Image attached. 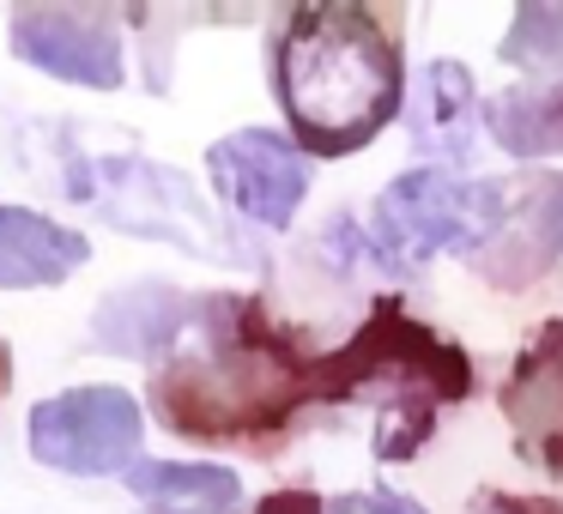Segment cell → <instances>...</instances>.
<instances>
[{"mask_svg": "<svg viewBox=\"0 0 563 514\" xmlns=\"http://www.w3.org/2000/svg\"><path fill=\"white\" fill-rule=\"evenodd\" d=\"M31 454L55 472L103 478L134 466L140 454V405L122 388H74L31 412Z\"/></svg>", "mask_w": 563, "mask_h": 514, "instance_id": "obj_6", "label": "cell"}, {"mask_svg": "<svg viewBox=\"0 0 563 514\" xmlns=\"http://www.w3.org/2000/svg\"><path fill=\"white\" fill-rule=\"evenodd\" d=\"M91 260L86 236L62 231L55 219L25 206H0V284L7 291H37V284H62Z\"/></svg>", "mask_w": 563, "mask_h": 514, "instance_id": "obj_12", "label": "cell"}, {"mask_svg": "<svg viewBox=\"0 0 563 514\" xmlns=\"http://www.w3.org/2000/svg\"><path fill=\"white\" fill-rule=\"evenodd\" d=\"M509 219V182H473L461 170H406L376 200V260L418 272L430 255H485Z\"/></svg>", "mask_w": 563, "mask_h": 514, "instance_id": "obj_4", "label": "cell"}, {"mask_svg": "<svg viewBox=\"0 0 563 514\" xmlns=\"http://www.w3.org/2000/svg\"><path fill=\"white\" fill-rule=\"evenodd\" d=\"M497 412L509 424V442L533 472L563 484V315L527 333L509 376L497 388Z\"/></svg>", "mask_w": 563, "mask_h": 514, "instance_id": "obj_7", "label": "cell"}, {"mask_svg": "<svg viewBox=\"0 0 563 514\" xmlns=\"http://www.w3.org/2000/svg\"><path fill=\"white\" fill-rule=\"evenodd\" d=\"M188 291H170V284H134V291H115L110 303L91 321V339L98 351H122V357H158L170 345V333L183 327Z\"/></svg>", "mask_w": 563, "mask_h": 514, "instance_id": "obj_14", "label": "cell"}, {"mask_svg": "<svg viewBox=\"0 0 563 514\" xmlns=\"http://www.w3.org/2000/svg\"><path fill=\"white\" fill-rule=\"evenodd\" d=\"M207 170L219 200H231L243 219L267 224V231H285L309 194V158L291 146V134H273V127L224 134L207 152Z\"/></svg>", "mask_w": 563, "mask_h": 514, "instance_id": "obj_8", "label": "cell"}, {"mask_svg": "<svg viewBox=\"0 0 563 514\" xmlns=\"http://www.w3.org/2000/svg\"><path fill=\"white\" fill-rule=\"evenodd\" d=\"M309 339L267 309V297H195L183 327L152 357V405L188 442L273 448L316 405Z\"/></svg>", "mask_w": 563, "mask_h": 514, "instance_id": "obj_1", "label": "cell"}, {"mask_svg": "<svg viewBox=\"0 0 563 514\" xmlns=\"http://www.w3.org/2000/svg\"><path fill=\"white\" fill-rule=\"evenodd\" d=\"M273 98L303 158H352L406 110V37L388 7H291L273 31Z\"/></svg>", "mask_w": 563, "mask_h": 514, "instance_id": "obj_2", "label": "cell"}, {"mask_svg": "<svg viewBox=\"0 0 563 514\" xmlns=\"http://www.w3.org/2000/svg\"><path fill=\"white\" fill-rule=\"evenodd\" d=\"M473 393V357L461 339L424 327L400 297H376L357 333L316 364V405H369L376 436L369 454L382 466L412 460L449 405Z\"/></svg>", "mask_w": 563, "mask_h": 514, "instance_id": "obj_3", "label": "cell"}, {"mask_svg": "<svg viewBox=\"0 0 563 514\" xmlns=\"http://www.w3.org/2000/svg\"><path fill=\"white\" fill-rule=\"evenodd\" d=\"M13 55L67 86L115 91L122 86V37L110 13L91 7H25L13 13Z\"/></svg>", "mask_w": 563, "mask_h": 514, "instance_id": "obj_9", "label": "cell"}, {"mask_svg": "<svg viewBox=\"0 0 563 514\" xmlns=\"http://www.w3.org/2000/svg\"><path fill=\"white\" fill-rule=\"evenodd\" d=\"M7 381H13V357H7V345H0V393H7Z\"/></svg>", "mask_w": 563, "mask_h": 514, "instance_id": "obj_20", "label": "cell"}, {"mask_svg": "<svg viewBox=\"0 0 563 514\" xmlns=\"http://www.w3.org/2000/svg\"><path fill=\"white\" fill-rule=\"evenodd\" d=\"M485 127L515 158H551V152H563V86L533 79V86L503 91L485 110Z\"/></svg>", "mask_w": 563, "mask_h": 514, "instance_id": "obj_15", "label": "cell"}, {"mask_svg": "<svg viewBox=\"0 0 563 514\" xmlns=\"http://www.w3.org/2000/svg\"><path fill=\"white\" fill-rule=\"evenodd\" d=\"M497 55H503L509 67H533V74H563V7H521Z\"/></svg>", "mask_w": 563, "mask_h": 514, "instance_id": "obj_16", "label": "cell"}, {"mask_svg": "<svg viewBox=\"0 0 563 514\" xmlns=\"http://www.w3.org/2000/svg\"><path fill=\"white\" fill-rule=\"evenodd\" d=\"M255 514H328V502H321L316 490H273Z\"/></svg>", "mask_w": 563, "mask_h": 514, "instance_id": "obj_18", "label": "cell"}, {"mask_svg": "<svg viewBox=\"0 0 563 514\" xmlns=\"http://www.w3.org/2000/svg\"><path fill=\"white\" fill-rule=\"evenodd\" d=\"M128 490L152 514H243V478L231 466L140 460V466H128Z\"/></svg>", "mask_w": 563, "mask_h": 514, "instance_id": "obj_13", "label": "cell"}, {"mask_svg": "<svg viewBox=\"0 0 563 514\" xmlns=\"http://www.w3.org/2000/svg\"><path fill=\"white\" fill-rule=\"evenodd\" d=\"M328 514H430V509L400 496V490H352V496H333Z\"/></svg>", "mask_w": 563, "mask_h": 514, "instance_id": "obj_17", "label": "cell"}, {"mask_svg": "<svg viewBox=\"0 0 563 514\" xmlns=\"http://www.w3.org/2000/svg\"><path fill=\"white\" fill-rule=\"evenodd\" d=\"M473 115H478V91L461 62H430L418 74V91L406 103V127H412L418 152L449 158V170H461L473 158Z\"/></svg>", "mask_w": 563, "mask_h": 514, "instance_id": "obj_11", "label": "cell"}, {"mask_svg": "<svg viewBox=\"0 0 563 514\" xmlns=\"http://www.w3.org/2000/svg\"><path fill=\"white\" fill-rule=\"evenodd\" d=\"M558 260H563V170L521 176V182H509V219H503L490 255H478V272L503 291H521Z\"/></svg>", "mask_w": 563, "mask_h": 514, "instance_id": "obj_10", "label": "cell"}, {"mask_svg": "<svg viewBox=\"0 0 563 514\" xmlns=\"http://www.w3.org/2000/svg\"><path fill=\"white\" fill-rule=\"evenodd\" d=\"M79 206L103 212L115 231L134 236H158L170 248H188L200 260H243L236 255V236L212 219V206L195 194L183 170H164L146 158H86L67 170Z\"/></svg>", "mask_w": 563, "mask_h": 514, "instance_id": "obj_5", "label": "cell"}, {"mask_svg": "<svg viewBox=\"0 0 563 514\" xmlns=\"http://www.w3.org/2000/svg\"><path fill=\"white\" fill-rule=\"evenodd\" d=\"M466 514H503V496H497V490H478L473 509H466Z\"/></svg>", "mask_w": 563, "mask_h": 514, "instance_id": "obj_19", "label": "cell"}]
</instances>
